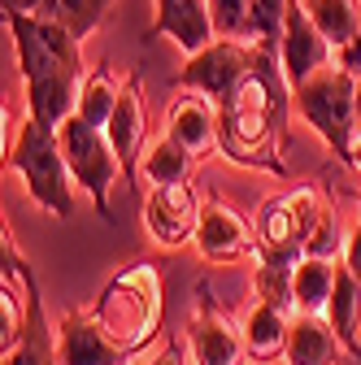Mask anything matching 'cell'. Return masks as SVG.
Returning a JSON list of instances; mask_svg holds the SVG:
<instances>
[{
	"mask_svg": "<svg viewBox=\"0 0 361 365\" xmlns=\"http://www.w3.org/2000/svg\"><path fill=\"white\" fill-rule=\"evenodd\" d=\"M14 48H18V70L26 87V109L31 118L61 126L74 105H78V87H83V39H74L66 26L44 22L35 14H5Z\"/></svg>",
	"mask_w": 361,
	"mask_h": 365,
	"instance_id": "6da1fadb",
	"label": "cell"
},
{
	"mask_svg": "<svg viewBox=\"0 0 361 365\" xmlns=\"http://www.w3.org/2000/svg\"><path fill=\"white\" fill-rule=\"evenodd\" d=\"M279 83H288L283 61L279 53H270L261 70L218 109V148L235 165H261L270 174H283V165L275 161V113L283 105Z\"/></svg>",
	"mask_w": 361,
	"mask_h": 365,
	"instance_id": "7a4b0ae2",
	"label": "cell"
},
{
	"mask_svg": "<svg viewBox=\"0 0 361 365\" xmlns=\"http://www.w3.org/2000/svg\"><path fill=\"white\" fill-rule=\"evenodd\" d=\"M161 274L153 261H135L131 269L113 274L105 283V292L96 296L92 313L105 327V335L131 352H140L157 331H161Z\"/></svg>",
	"mask_w": 361,
	"mask_h": 365,
	"instance_id": "3957f363",
	"label": "cell"
},
{
	"mask_svg": "<svg viewBox=\"0 0 361 365\" xmlns=\"http://www.w3.org/2000/svg\"><path fill=\"white\" fill-rule=\"evenodd\" d=\"M5 170L22 174L31 200L39 209H49L53 217H70L74 213V187H70L74 174L66 165L57 126L39 122V118H26L18 126V140L5 148Z\"/></svg>",
	"mask_w": 361,
	"mask_h": 365,
	"instance_id": "277c9868",
	"label": "cell"
},
{
	"mask_svg": "<svg viewBox=\"0 0 361 365\" xmlns=\"http://www.w3.org/2000/svg\"><path fill=\"white\" fill-rule=\"evenodd\" d=\"M292 105L313 126L322 140L335 148L344 165H352V144H357V74H348L340 61L322 66L318 74H309L300 87H292Z\"/></svg>",
	"mask_w": 361,
	"mask_h": 365,
	"instance_id": "5b68a950",
	"label": "cell"
},
{
	"mask_svg": "<svg viewBox=\"0 0 361 365\" xmlns=\"http://www.w3.org/2000/svg\"><path fill=\"white\" fill-rule=\"evenodd\" d=\"M327 196L305 182V187H292L288 196H275L265 200L261 213H257V257H275V261H288L296 265L305 257V244L313 235V226L327 217ZM253 257V261H257Z\"/></svg>",
	"mask_w": 361,
	"mask_h": 365,
	"instance_id": "8992f818",
	"label": "cell"
},
{
	"mask_svg": "<svg viewBox=\"0 0 361 365\" xmlns=\"http://www.w3.org/2000/svg\"><path fill=\"white\" fill-rule=\"evenodd\" d=\"M275 53V48H265V43H253V39H213L209 48L192 53L188 66L178 70V87H192V91H205V96L222 109L235 91L261 70V61Z\"/></svg>",
	"mask_w": 361,
	"mask_h": 365,
	"instance_id": "52a82bcc",
	"label": "cell"
},
{
	"mask_svg": "<svg viewBox=\"0 0 361 365\" xmlns=\"http://www.w3.org/2000/svg\"><path fill=\"white\" fill-rule=\"evenodd\" d=\"M57 135H61V153H66V165H70L74 182H78L87 196H92L96 213H101L105 222H113L109 192H113V178L122 174V161H118V153H113V144H109V135H105L101 126H92V122H83L78 113H70V118L57 126Z\"/></svg>",
	"mask_w": 361,
	"mask_h": 365,
	"instance_id": "ba28073f",
	"label": "cell"
},
{
	"mask_svg": "<svg viewBox=\"0 0 361 365\" xmlns=\"http://www.w3.org/2000/svg\"><path fill=\"white\" fill-rule=\"evenodd\" d=\"M188 348H192V365H244L248 361V344L244 331H235V322L209 300V287H196V313L188 322Z\"/></svg>",
	"mask_w": 361,
	"mask_h": 365,
	"instance_id": "9c48e42d",
	"label": "cell"
},
{
	"mask_svg": "<svg viewBox=\"0 0 361 365\" xmlns=\"http://www.w3.org/2000/svg\"><path fill=\"white\" fill-rule=\"evenodd\" d=\"M200 196L192 192V182H166L144 196V231L161 248H183L196 244V222H200Z\"/></svg>",
	"mask_w": 361,
	"mask_h": 365,
	"instance_id": "30bf717a",
	"label": "cell"
},
{
	"mask_svg": "<svg viewBox=\"0 0 361 365\" xmlns=\"http://www.w3.org/2000/svg\"><path fill=\"white\" fill-rule=\"evenodd\" d=\"M279 61H283V78L288 87H300L309 74H318L322 66L335 61V48L327 43V35L313 26L305 0H288V18H283V39H279Z\"/></svg>",
	"mask_w": 361,
	"mask_h": 365,
	"instance_id": "8fae6325",
	"label": "cell"
},
{
	"mask_svg": "<svg viewBox=\"0 0 361 365\" xmlns=\"http://www.w3.org/2000/svg\"><path fill=\"white\" fill-rule=\"evenodd\" d=\"M257 226H248L244 213H235L227 200H205L196 222V252L205 261H248L257 257Z\"/></svg>",
	"mask_w": 361,
	"mask_h": 365,
	"instance_id": "7c38bea8",
	"label": "cell"
},
{
	"mask_svg": "<svg viewBox=\"0 0 361 365\" xmlns=\"http://www.w3.org/2000/svg\"><path fill=\"white\" fill-rule=\"evenodd\" d=\"M57 356H61V365H131L135 352L105 335L96 313L70 309L57 322Z\"/></svg>",
	"mask_w": 361,
	"mask_h": 365,
	"instance_id": "4fadbf2b",
	"label": "cell"
},
{
	"mask_svg": "<svg viewBox=\"0 0 361 365\" xmlns=\"http://www.w3.org/2000/svg\"><path fill=\"white\" fill-rule=\"evenodd\" d=\"M109 144L122 161V174L126 182H140V157H144V135H148V118H144V96H140V78H122V96H118V109L105 126Z\"/></svg>",
	"mask_w": 361,
	"mask_h": 365,
	"instance_id": "5bb4252c",
	"label": "cell"
},
{
	"mask_svg": "<svg viewBox=\"0 0 361 365\" xmlns=\"http://www.w3.org/2000/svg\"><path fill=\"white\" fill-rule=\"evenodd\" d=\"M148 39H174L178 53L192 57L218 39L213 18H209V0H157V18Z\"/></svg>",
	"mask_w": 361,
	"mask_h": 365,
	"instance_id": "9a60e30c",
	"label": "cell"
},
{
	"mask_svg": "<svg viewBox=\"0 0 361 365\" xmlns=\"http://www.w3.org/2000/svg\"><path fill=\"white\" fill-rule=\"evenodd\" d=\"M166 135L178 140L183 148L192 153H209L218 144V105L205 96V91H183L174 96L170 109H166Z\"/></svg>",
	"mask_w": 361,
	"mask_h": 365,
	"instance_id": "2e32d148",
	"label": "cell"
},
{
	"mask_svg": "<svg viewBox=\"0 0 361 365\" xmlns=\"http://www.w3.org/2000/svg\"><path fill=\"white\" fill-rule=\"evenodd\" d=\"M344 339L335 335L331 322H322L318 313H296V322L288 331V365H340Z\"/></svg>",
	"mask_w": 361,
	"mask_h": 365,
	"instance_id": "e0dca14e",
	"label": "cell"
},
{
	"mask_svg": "<svg viewBox=\"0 0 361 365\" xmlns=\"http://www.w3.org/2000/svg\"><path fill=\"white\" fill-rule=\"evenodd\" d=\"M327 322L335 327L344 348L361 361V279L344 261L335 265V292H331V304H327Z\"/></svg>",
	"mask_w": 361,
	"mask_h": 365,
	"instance_id": "ac0fdd59",
	"label": "cell"
},
{
	"mask_svg": "<svg viewBox=\"0 0 361 365\" xmlns=\"http://www.w3.org/2000/svg\"><path fill=\"white\" fill-rule=\"evenodd\" d=\"M288 309L270 304V300H257L244 317V344H248V356L253 361H275L283 348H288Z\"/></svg>",
	"mask_w": 361,
	"mask_h": 365,
	"instance_id": "d6986e66",
	"label": "cell"
},
{
	"mask_svg": "<svg viewBox=\"0 0 361 365\" xmlns=\"http://www.w3.org/2000/svg\"><path fill=\"white\" fill-rule=\"evenodd\" d=\"M335 292V261L327 257H300L292 269V296H296V313H327Z\"/></svg>",
	"mask_w": 361,
	"mask_h": 365,
	"instance_id": "ffe728a7",
	"label": "cell"
},
{
	"mask_svg": "<svg viewBox=\"0 0 361 365\" xmlns=\"http://www.w3.org/2000/svg\"><path fill=\"white\" fill-rule=\"evenodd\" d=\"M192 170H196V153L183 148L178 140L161 130V140L140 157V174L153 182V187H166V182H192Z\"/></svg>",
	"mask_w": 361,
	"mask_h": 365,
	"instance_id": "44dd1931",
	"label": "cell"
},
{
	"mask_svg": "<svg viewBox=\"0 0 361 365\" xmlns=\"http://www.w3.org/2000/svg\"><path fill=\"white\" fill-rule=\"evenodd\" d=\"M109 9H113V0H39L31 14L66 26L74 39H87V35H96V26L105 22Z\"/></svg>",
	"mask_w": 361,
	"mask_h": 365,
	"instance_id": "7402d4cb",
	"label": "cell"
},
{
	"mask_svg": "<svg viewBox=\"0 0 361 365\" xmlns=\"http://www.w3.org/2000/svg\"><path fill=\"white\" fill-rule=\"evenodd\" d=\"M305 9H309L313 26L327 35V43L335 53L344 43H352V35L361 31V5L357 0H305Z\"/></svg>",
	"mask_w": 361,
	"mask_h": 365,
	"instance_id": "603a6c76",
	"label": "cell"
},
{
	"mask_svg": "<svg viewBox=\"0 0 361 365\" xmlns=\"http://www.w3.org/2000/svg\"><path fill=\"white\" fill-rule=\"evenodd\" d=\"M5 365H61V356H57V331L49 327V317H44V300L31 313L26 335L5 352Z\"/></svg>",
	"mask_w": 361,
	"mask_h": 365,
	"instance_id": "cb8c5ba5",
	"label": "cell"
},
{
	"mask_svg": "<svg viewBox=\"0 0 361 365\" xmlns=\"http://www.w3.org/2000/svg\"><path fill=\"white\" fill-rule=\"evenodd\" d=\"M118 96H122V83L118 78H109L105 70H92L83 78V87H78V105H74V113L83 118V122H92V126H109V118H113V109H118Z\"/></svg>",
	"mask_w": 361,
	"mask_h": 365,
	"instance_id": "d4e9b609",
	"label": "cell"
},
{
	"mask_svg": "<svg viewBox=\"0 0 361 365\" xmlns=\"http://www.w3.org/2000/svg\"><path fill=\"white\" fill-rule=\"evenodd\" d=\"M292 269L288 261H275V257H257L253 265V292L257 300H270V304H279V309H296V296H292Z\"/></svg>",
	"mask_w": 361,
	"mask_h": 365,
	"instance_id": "484cf974",
	"label": "cell"
},
{
	"mask_svg": "<svg viewBox=\"0 0 361 365\" xmlns=\"http://www.w3.org/2000/svg\"><path fill=\"white\" fill-rule=\"evenodd\" d=\"M283 18H288V0H253V9H248V39L279 53Z\"/></svg>",
	"mask_w": 361,
	"mask_h": 365,
	"instance_id": "4316f807",
	"label": "cell"
},
{
	"mask_svg": "<svg viewBox=\"0 0 361 365\" xmlns=\"http://www.w3.org/2000/svg\"><path fill=\"white\" fill-rule=\"evenodd\" d=\"M248 9L253 0H209V18L222 39H248Z\"/></svg>",
	"mask_w": 361,
	"mask_h": 365,
	"instance_id": "83f0119b",
	"label": "cell"
},
{
	"mask_svg": "<svg viewBox=\"0 0 361 365\" xmlns=\"http://www.w3.org/2000/svg\"><path fill=\"white\" fill-rule=\"evenodd\" d=\"M335 252H344V235H340L335 209H327V217L313 226V235L305 244V257H327V261H335Z\"/></svg>",
	"mask_w": 361,
	"mask_h": 365,
	"instance_id": "f1b7e54d",
	"label": "cell"
},
{
	"mask_svg": "<svg viewBox=\"0 0 361 365\" xmlns=\"http://www.w3.org/2000/svg\"><path fill=\"white\" fill-rule=\"evenodd\" d=\"M344 265L357 274V279H361V217H357V226H352V231L344 235Z\"/></svg>",
	"mask_w": 361,
	"mask_h": 365,
	"instance_id": "f546056e",
	"label": "cell"
},
{
	"mask_svg": "<svg viewBox=\"0 0 361 365\" xmlns=\"http://www.w3.org/2000/svg\"><path fill=\"white\" fill-rule=\"evenodd\" d=\"M335 61H340L348 74H361V31L352 35V43H344V48L335 53Z\"/></svg>",
	"mask_w": 361,
	"mask_h": 365,
	"instance_id": "4dcf8cb0",
	"label": "cell"
},
{
	"mask_svg": "<svg viewBox=\"0 0 361 365\" xmlns=\"http://www.w3.org/2000/svg\"><path fill=\"white\" fill-rule=\"evenodd\" d=\"M148 365H183V344L170 339V344H166V352H161V356H153Z\"/></svg>",
	"mask_w": 361,
	"mask_h": 365,
	"instance_id": "1f68e13d",
	"label": "cell"
},
{
	"mask_svg": "<svg viewBox=\"0 0 361 365\" xmlns=\"http://www.w3.org/2000/svg\"><path fill=\"white\" fill-rule=\"evenodd\" d=\"M352 170H357V174H361V140H357V144H352Z\"/></svg>",
	"mask_w": 361,
	"mask_h": 365,
	"instance_id": "d6a6232c",
	"label": "cell"
},
{
	"mask_svg": "<svg viewBox=\"0 0 361 365\" xmlns=\"http://www.w3.org/2000/svg\"><path fill=\"white\" fill-rule=\"evenodd\" d=\"M357 122H361V74H357Z\"/></svg>",
	"mask_w": 361,
	"mask_h": 365,
	"instance_id": "836d02e7",
	"label": "cell"
},
{
	"mask_svg": "<svg viewBox=\"0 0 361 365\" xmlns=\"http://www.w3.org/2000/svg\"><path fill=\"white\" fill-rule=\"evenodd\" d=\"M357 200H361V196H357Z\"/></svg>",
	"mask_w": 361,
	"mask_h": 365,
	"instance_id": "e575fe53",
	"label": "cell"
}]
</instances>
